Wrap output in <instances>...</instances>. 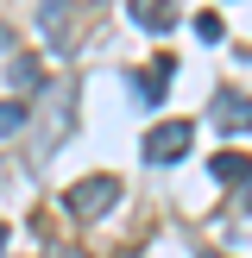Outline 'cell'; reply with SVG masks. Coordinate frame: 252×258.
Returning a JSON list of instances; mask_svg holds the SVG:
<instances>
[{
	"label": "cell",
	"instance_id": "cell-1",
	"mask_svg": "<svg viewBox=\"0 0 252 258\" xmlns=\"http://www.w3.org/2000/svg\"><path fill=\"white\" fill-rule=\"evenodd\" d=\"M70 120H76V82H50L44 95H38V126H32V158H38V164L57 158Z\"/></svg>",
	"mask_w": 252,
	"mask_h": 258
},
{
	"label": "cell",
	"instance_id": "cell-2",
	"mask_svg": "<svg viewBox=\"0 0 252 258\" xmlns=\"http://www.w3.org/2000/svg\"><path fill=\"white\" fill-rule=\"evenodd\" d=\"M113 202H120V176H82L63 189V214H76V221H101Z\"/></svg>",
	"mask_w": 252,
	"mask_h": 258
},
{
	"label": "cell",
	"instance_id": "cell-3",
	"mask_svg": "<svg viewBox=\"0 0 252 258\" xmlns=\"http://www.w3.org/2000/svg\"><path fill=\"white\" fill-rule=\"evenodd\" d=\"M189 139H196V126H189V120H164V126H151V133H145V158H151V164H176V158L189 151Z\"/></svg>",
	"mask_w": 252,
	"mask_h": 258
},
{
	"label": "cell",
	"instance_id": "cell-4",
	"mask_svg": "<svg viewBox=\"0 0 252 258\" xmlns=\"http://www.w3.org/2000/svg\"><path fill=\"white\" fill-rule=\"evenodd\" d=\"M208 120L214 133H252V95H214Z\"/></svg>",
	"mask_w": 252,
	"mask_h": 258
},
{
	"label": "cell",
	"instance_id": "cell-5",
	"mask_svg": "<svg viewBox=\"0 0 252 258\" xmlns=\"http://www.w3.org/2000/svg\"><path fill=\"white\" fill-rule=\"evenodd\" d=\"M126 13H133L145 32H170V25H176V7H170V0H126Z\"/></svg>",
	"mask_w": 252,
	"mask_h": 258
},
{
	"label": "cell",
	"instance_id": "cell-6",
	"mask_svg": "<svg viewBox=\"0 0 252 258\" xmlns=\"http://www.w3.org/2000/svg\"><path fill=\"white\" fill-rule=\"evenodd\" d=\"M70 7H82V0H44V7H38V25H44L57 44H63V19H70Z\"/></svg>",
	"mask_w": 252,
	"mask_h": 258
},
{
	"label": "cell",
	"instance_id": "cell-7",
	"mask_svg": "<svg viewBox=\"0 0 252 258\" xmlns=\"http://www.w3.org/2000/svg\"><path fill=\"white\" fill-rule=\"evenodd\" d=\"M214 176H221V183H246V176H252V164L239 158V151H221V158H214Z\"/></svg>",
	"mask_w": 252,
	"mask_h": 258
},
{
	"label": "cell",
	"instance_id": "cell-8",
	"mask_svg": "<svg viewBox=\"0 0 252 258\" xmlns=\"http://www.w3.org/2000/svg\"><path fill=\"white\" fill-rule=\"evenodd\" d=\"M25 126V101H0V139H13Z\"/></svg>",
	"mask_w": 252,
	"mask_h": 258
},
{
	"label": "cell",
	"instance_id": "cell-9",
	"mask_svg": "<svg viewBox=\"0 0 252 258\" xmlns=\"http://www.w3.org/2000/svg\"><path fill=\"white\" fill-rule=\"evenodd\" d=\"M38 82H44V70H38L32 57H19V63H13V88H38Z\"/></svg>",
	"mask_w": 252,
	"mask_h": 258
},
{
	"label": "cell",
	"instance_id": "cell-10",
	"mask_svg": "<svg viewBox=\"0 0 252 258\" xmlns=\"http://www.w3.org/2000/svg\"><path fill=\"white\" fill-rule=\"evenodd\" d=\"M196 38H208V44H214V38H221V19H214V13H202V19H196Z\"/></svg>",
	"mask_w": 252,
	"mask_h": 258
},
{
	"label": "cell",
	"instance_id": "cell-11",
	"mask_svg": "<svg viewBox=\"0 0 252 258\" xmlns=\"http://www.w3.org/2000/svg\"><path fill=\"white\" fill-rule=\"evenodd\" d=\"M239 202H246V208H252V176H246V189H239Z\"/></svg>",
	"mask_w": 252,
	"mask_h": 258
},
{
	"label": "cell",
	"instance_id": "cell-12",
	"mask_svg": "<svg viewBox=\"0 0 252 258\" xmlns=\"http://www.w3.org/2000/svg\"><path fill=\"white\" fill-rule=\"evenodd\" d=\"M50 258H82V252H70V246H57V252H50Z\"/></svg>",
	"mask_w": 252,
	"mask_h": 258
},
{
	"label": "cell",
	"instance_id": "cell-13",
	"mask_svg": "<svg viewBox=\"0 0 252 258\" xmlns=\"http://www.w3.org/2000/svg\"><path fill=\"white\" fill-rule=\"evenodd\" d=\"M0 246H7V227H0Z\"/></svg>",
	"mask_w": 252,
	"mask_h": 258
},
{
	"label": "cell",
	"instance_id": "cell-14",
	"mask_svg": "<svg viewBox=\"0 0 252 258\" xmlns=\"http://www.w3.org/2000/svg\"><path fill=\"white\" fill-rule=\"evenodd\" d=\"M208 258H221V252H208Z\"/></svg>",
	"mask_w": 252,
	"mask_h": 258
}]
</instances>
